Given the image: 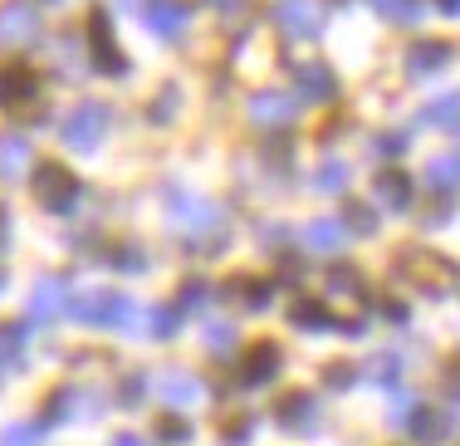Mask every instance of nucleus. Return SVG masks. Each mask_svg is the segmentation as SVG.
Returning <instances> with one entry per match:
<instances>
[{
  "label": "nucleus",
  "mask_w": 460,
  "mask_h": 446,
  "mask_svg": "<svg viewBox=\"0 0 460 446\" xmlns=\"http://www.w3.org/2000/svg\"><path fill=\"white\" fill-rule=\"evenodd\" d=\"M69 314H74V319H84V324H113V329H123V324L137 319V304L128 295H108V290H98V295L74 299Z\"/></svg>",
  "instance_id": "f257e3e1"
},
{
  "label": "nucleus",
  "mask_w": 460,
  "mask_h": 446,
  "mask_svg": "<svg viewBox=\"0 0 460 446\" xmlns=\"http://www.w3.org/2000/svg\"><path fill=\"white\" fill-rule=\"evenodd\" d=\"M103 133H108V108L103 103H79L69 118L59 123V138L69 143L74 152H89L103 143Z\"/></svg>",
  "instance_id": "f03ea898"
},
{
  "label": "nucleus",
  "mask_w": 460,
  "mask_h": 446,
  "mask_svg": "<svg viewBox=\"0 0 460 446\" xmlns=\"http://www.w3.org/2000/svg\"><path fill=\"white\" fill-rule=\"evenodd\" d=\"M279 368H284L279 343L275 339H260V343L245 348V358H240V383H245V388H265L270 378H279Z\"/></svg>",
  "instance_id": "7ed1b4c3"
},
{
  "label": "nucleus",
  "mask_w": 460,
  "mask_h": 446,
  "mask_svg": "<svg viewBox=\"0 0 460 446\" xmlns=\"http://www.w3.org/2000/svg\"><path fill=\"white\" fill-rule=\"evenodd\" d=\"M275 20L289 40H314L323 25V10L319 0H275Z\"/></svg>",
  "instance_id": "20e7f679"
},
{
  "label": "nucleus",
  "mask_w": 460,
  "mask_h": 446,
  "mask_svg": "<svg viewBox=\"0 0 460 446\" xmlns=\"http://www.w3.org/2000/svg\"><path fill=\"white\" fill-rule=\"evenodd\" d=\"M35 197L49 206V211H69L74 201H79V182H74V172L54 167V162H45V167L35 172Z\"/></svg>",
  "instance_id": "39448f33"
},
{
  "label": "nucleus",
  "mask_w": 460,
  "mask_h": 446,
  "mask_svg": "<svg viewBox=\"0 0 460 446\" xmlns=\"http://www.w3.org/2000/svg\"><path fill=\"white\" fill-rule=\"evenodd\" d=\"M275 417H279V427H289V432H319V397L314 393H284L275 402Z\"/></svg>",
  "instance_id": "423d86ee"
},
{
  "label": "nucleus",
  "mask_w": 460,
  "mask_h": 446,
  "mask_svg": "<svg viewBox=\"0 0 460 446\" xmlns=\"http://www.w3.org/2000/svg\"><path fill=\"white\" fill-rule=\"evenodd\" d=\"M40 35V15L30 5H5L0 10V45L15 49V45H30Z\"/></svg>",
  "instance_id": "0eeeda50"
},
{
  "label": "nucleus",
  "mask_w": 460,
  "mask_h": 446,
  "mask_svg": "<svg viewBox=\"0 0 460 446\" xmlns=\"http://www.w3.org/2000/svg\"><path fill=\"white\" fill-rule=\"evenodd\" d=\"M40 89V74L25 69V64H5L0 69V108H15V103H30Z\"/></svg>",
  "instance_id": "6e6552de"
},
{
  "label": "nucleus",
  "mask_w": 460,
  "mask_h": 446,
  "mask_svg": "<svg viewBox=\"0 0 460 446\" xmlns=\"http://www.w3.org/2000/svg\"><path fill=\"white\" fill-rule=\"evenodd\" d=\"M402 270H407L416 285H426V290H441V285H451V280H456V265H451V260H441V255H407V260H402Z\"/></svg>",
  "instance_id": "1a4fd4ad"
},
{
  "label": "nucleus",
  "mask_w": 460,
  "mask_h": 446,
  "mask_svg": "<svg viewBox=\"0 0 460 446\" xmlns=\"http://www.w3.org/2000/svg\"><path fill=\"white\" fill-rule=\"evenodd\" d=\"M402 422H407V432H411L416 442H426V446H436V442L451 437V417H446V412H431V407H411Z\"/></svg>",
  "instance_id": "9d476101"
},
{
  "label": "nucleus",
  "mask_w": 460,
  "mask_h": 446,
  "mask_svg": "<svg viewBox=\"0 0 460 446\" xmlns=\"http://www.w3.org/2000/svg\"><path fill=\"white\" fill-rule=\"evenodd\" d=\"M69 309V285L64 280H40L35 299H30V319H59Z\"/></svg>",
  "instance_id": "9b49d317"
},
{
  "label": "nucleus",
  "mask_w": 460,
  "mask_h": 446,
  "mask_svg": "<svg viewBox=\"0 0 460 446\" xmlns=\"http://www.w3.org/2000/svg\"><path fill=\"white\" fill-rule=\"evenodd\" d=\"M89 45H93V59H98V69H108V74H118L123 69V54L113 49V25H108V15H93L89 20Z\"/></svg>",
  "instance_id": "f8f14e48"
},
{
  "label": "nucleus",
  "mask_w": 460,
  "mask_h": 446,
  "mask_svg": "<svg viewBox=\"0 0 460 446\" xmlns=\"http://www.w3.org/2000/svg\"><path fill=\"white\" fill-rule=\"evenodd\" d=\"M157 393H162V402H172V407H191V402H201V378H191V373H162L157 378Z\"/></svg>",
  "instance_id": "ddd939ff"
},
{
  "label": "nucleus",
  "mask_w": 460,
  "mask_h": 446,
  "mask_svg": "<svg viewBox=\"0 0 460 446\" xmlns=\"http://www.w3.org/2000/svg\"><path fill=\"white\" fill-rule=\"evenodd\" d=\"M186 20H191V10L177 5V0H157V5H147V25L157 30L162 40H177L186 30Z\"/></svg>",
  "instance_id": "4468645a"
},
{
  "label": "nucleus",
  "mask_w": 460,
  "mask_h": 446,
  "mask_svg": "<svg viewBox=\"0 0 460 446\" xmlns=\"http://www.w3.org/2000/svg\"><path fill=\"white\" fill-rule=\"evenodd\" d=\"M377 201L392 206V211H407L411 206V177L407 172H382L377 177Z\"/></svg>",
  "instance_id": "2eb2a0df"
},
{
  "label": "nucleus",
  "mask_w": 460,
  "mask_h": 446,
  "mask_svg": "<svg viewBox=\"0 0 460 446\" xmlns=\"http://www.w3.org/2000/svg\"><path fill=\"white\" fill-rule=\"evenodd\" d=\"M299 94L304 99H333L338 84H333V74H328L323 64H299Z\"/></svg>",
  "instance_id": "dca6fc26"
},
{
  "label": "nucleus",
  "mask_w": 460,
  "mask_h": 446,
  "mask_svg": "<svg viewBox=\"0 0 460 446\" xmlns=\"http://www.w3.org/2000/svg\"><path fill=\"white\" fill-rule=\"evenodd\" d=\"M446 59H451V49H446L441 40H421V45H411V54H407L411 74H431V69H441Z\"/></svg>",
  "instance_id": "f3484780"
},
{
  "label": "nucleus",
  "mask_w": 460,
  "mask_h": 446,
  "mask_svg": "<svg viewBox=\"0 0 460 446\" xmlns=\"http://www.w3.org/2000/svg\"><path fill=\"white\" fill-rule=\"evenodd\" d=\"M30 167V143L25 138H0V177H20Z\"/></svg>",
  "instance_id": "a211bd4d"
},
{
  "label": "nucleus",
  "mask_w": 460,
  "mask_h": 446,
  "mask_svg": "<svg viewBox=\"0 0 460 446\" xmlns=\"http://www.w3.org/2000/svg\"><path fill=\"white\" fill-rule=\"evenodd\" d=\"M289 319L299 324V329H328V324H338L333 314H328V304H319V299H294Z\"/></svg>",
  "instance_id": "6ab92c4d"
},
{
  "label": "nucleus",
  "mask_w": 460,
  "mask_h": 446,
  "mask_svg": "<svg viewBox=\"0 0 460 446\" xmlns=\"http://www.w3.org/2000/svg\"><path fill=\"white\" fill-rule=\"evenodd\" d=\"M177 231H186V236H211V231H216V211H211L206 201H191V206L177 216Z\"/></svg>",
  "instance_id": "aec40b11"
},
{
  "label": "nucleus",
  "mask_w": 460,
  "mask_h": 446,
  "mask_svg": "<svg viewBox=\"0 0 460 446\" xmlns=\"http://www.w3.org/2000/svg\"><path fill=\"white\" fill-rule=\"evenodd\" d=\"M304 241H309L314 250H343L348 231L338 221H314V226H304Z\"/></svg>",
  "instance_id": "412c9836"
},
{
  "label": "nucleus",
  "mask_w": 460,
  "mask_h": 446,
  "mask_svg": "<svg viewBox=\"0 0 460 446\" xmlns=\"http://www.w3.org/2000/svg\"><path fill=\"white\" fill-rule=\"evenodd\" d=\"M250 118H260V123H289L294 103L289 99H275V94H260V99L250 103Z\"/></svg>",
  "instance_id": "4be33fe9"
},
{
  "label": "nucleus",
  "mask_w": 460,
  "mask_h": 446,
  "mask_svg": "<svg viewBox=\"0 0 460 446\" xmlns=\"http://www.w3.org/2000/svg\"><path fill=\"white\" fill-rule=\"evenodd\" d=\"M431 187L436 192H456L460 187V157H431Z\"/></svg>",
  "instance_id": "5701e85b"
},
{
  "label": "nucleus",
  "mask_w": 460,
  "mask_h": 446,
  "mask_svg": "<svg viewBox=\"0 0 460 446\" xmlns=\"http://www.w3.org/2000/svg\"><path fill=\"white\" fill-rule=\"evenodd\" d=\"M45 442V422H15L0 432V446H40Z\"/></svg>",
  "instance_id": "b1692460"
},
{
  "label": "nucleus",
  "mask_w": 460,
  "mask_h": 446,
  "mask_svg": "<svg viewBox=\"0 0 460 446\" xmlns=\"http://www.w3.org/2000/svg\"><path fill=\"white\" fill-rule=\"evenodd\" d=\"M201 339H206V348H211L216 358H226L230 348H235V329H230V324H211V329H206Z\"/></svg>",
  "instance_id": "393cba45"
},
{
  "label": "nucleus",
  "mask_w": 460,
  "mask_h": 446,
  "mask_svg": "<svg viewBox=\"0 0 460 446\" xmlns=\"http://www.w3.org/2000/svg\"><path fill=\"white\" fill-rule=\"evenodd\" d=\"M372 5H377L387 20H402V25H411V20L421 15V5H416V0H372Z\"/></svg>",
  "instance_id": "a878e982"
},
{
  "label": "nucleus",
  "mask_w": 460,
  "mask_h": 446,
  "mask_svg": "<svg viewBox=\"0 0 460 446\" xmlns=\"http://www.w3.org/2000/svg\"><path fill=\"white\" fill-rule=\"evenodd\" d=\"M20 348H25V329H20V324H0V358H5V363H20Z\"/></svg>",
  "instance_id": "bb28decb"
},
{
  "label": "nucleus",
  "mask_w": 460,
  "mask_h": 446,
  "mask_svg": "<svg viewBox=\"0 0 460 446\" xmlns=\"http://www.w3.org/2000/svg\"><path fill=\"white\" fill-rule=\"evenodd\" d=\"M426 118H431V123H441V128L460 123V94H446L441 103H431V108H426Z\"/></svg>",
  "instance_id": "cd10ccee"
},
{
  "label": "nucleus",
  "mask_w": 460,
  "mask_h": 446,
  "mask_svg": "<svg viewBox=\"0 0 460 446\" xmlns=\"http://www.w3.org/2000/svg\"><path fill=\"white\" fill-rule=\"evenodd\" d=\"M343 182H348V167H343V162H323L314 187H319V192H343Z\"/></svg>",
  "instance_id": "c85d7f7f"
},
{
  "label": "nucleus",
  "mask_w": 460,
  "mask_h": 446,
  "mask_svg": "<svg viewBox=\"0 0 460 446\" xmlns=\"http://www.w3.org/2000/svg\"><path fill=\"white\" fill-rule=\"evenodd\" d=\"M367 373H372V383H397L402 368H397V358H392V353H382V358H372Z\"/></svg>",
  "instance_id": "c756f323"
},
{
  "label": "nucleus",
  "mask_w": 460,
  "mask_h": 446,
  "mask_svg": "<svg viewBox=\"0 0 460 446\" xmlns=\"http://www.w3.org/2000/svg\"><path fill=\"white\" fill-rule=\"evenodd\" d=\"M206 304H211V290L206 285H196V280L181 285V309H206Z\"/></svg>",
  "instance_id": "7c9ffc66"
},
{
  "label": "nucleus",
  "mask_w": 460,
  "mask_h": 446,
  "mask_svg": "<svg viewBox=\"0 0 460 446\" xmlns=\"http://www.w3.org/2000/svg\"><path fill=\"white\" fill-rule=\"evenodd\" d=\"M157 437L167 446H181L186 437H191V427H186V422H157Z\"/></svg>",
  "instance_id": "2f4dec72"
},
{
  "label": "nucleus",
  "mask_w": 460,
  "mask_h": 446,
  "mask_svg": "<svg viewBox=\"0 0 460 446\" xmlns=\"http://www.w3.org/2000/svg\"><path fill=\"white\" fill-rule=\"evenodd\" d=\"M250 437H255V427H250V422H230V427H226V446H245Z\"/></svg>",
  "instance_id": "473e14b6"
},
{
  "label": "nucleus",
  "mask_w": 460,
  "mask_h": 446,
  "mask_svg": "<svg viewBox=\"0 0 460 446\" xmlns=\"http://www.w3.org/2000/svg\"><path fill=\"white\" fill-rule=\"evenodd\" d=\"M177 329V309H157L152 314V334H172Z\"/></svg>",
  "instance_id": "72a5a7b5"
},
{
  "label": "nucleus",
  "mask_w": 460,
  "mask_h": 446,
  "mask_svg": "<svg viewBox=\"0 0 460 446\" xmlns=\"http://www.w3.org/2000/svg\"><path fill=\"white\" fill-rule=\"evenodd\" d=\"M348 383H353V368H348V363L328 368V388H348Z\"/></svg>",
  "instance_id": "f704fd0d"
},
{
  "label": "nucleus",
  "mask_w": 460,
  "mask_h": 446,
  "mask_svg": "<svg viewBox=\"0 0 460 446\" xmlns=\"http://www.w3.org/2000/svg\"><path fill=\"white\" fill-rule=\"evenodd\" d=\"M348 221H353L358 231H372V226H377V221H372V211H367V206H353V211H348Z\"/></svg>",
  "instance_id": "c9c22d12"
},
{
  "label": "nucleus",
  "mask_w": 460,
  "mask_h": 446,
  "mask_svg": "<svg viewBox=\"0 0 460 446\" xmlns=\"http://www.w3.org/2000/svg\"><path fill=\"white\" fill-rule=\"evenodd\" d=\"M402 147H407V138H382L377 143V152H402Z\"/></svg>",
  "instance_id": "e433bc0d"
},
{
  "label": "nucleus",
  "mask_w": 460,
  "mask_h": 446,
  "mask_svg": "<svg viewBox=\"0 0 460 446\" xmlns=\"http://www.w3.org/2000/svg\"><path fill=\"white\" fill-rule=\"evenodd\" d=\"M108 446H147L142 437H118V442H108Z\"/></svg>",
  "instance_id": "4c0bfd02"
},
{
  "label": "nucleus",
  "mask_w": 460,
  "mask_h": 446,
  "mask_svg": "<svg viewBox=\"0 0 460 446\" xmlns=\"http://www.w3.org/2000/svg\"><path fill=\"white\" fill-rule=\"evenodd\" d=\"M436 5H441L446 15H456V10H460V0H436Z\"/></svg>",
  "instance_id": "58836bf2"
},
{
  "label": "nucleus",
  "mask_w": 460,
  "mask_h": 446,
  "mask_svg": "<svg viewBox=\"0 0 460 446\" xmlns=\"http://www.w3.org/2000/svg\"><path fill=\"white\" fill-rule=\"evenodd\" d=\"M5 231H10V216H5V211H0V241H5Z\"/></svg>",
  "instance_id": "ea45409f"
},
{
  "label": "nucleus",
  "mask_w": 460,
  "mask_h": 446,
  "mask_svg": "<svg viewBox=\"0 0 460 446\" xmlns=\"http://www.w3.org/2000/svg\"><path fill=\"white\" fill-rule=\"evenodd\" d=\"M118 5H123V10H133V5H137V0H118Z\"/></svg>",
  "instance_id": "a19ab883"
},
{
  "label": "nucleus",
  "mask_w": 460,
  "mask_h": 446,
  "mask_svg": "<svg viewBox=\"0 0 460 446\" xmlns=\"http://www.w3.org/2000/svg\"><path fill=\"white\" fill-rule=\"evenodd\" d=\"M216 5H235V0H216Z\"/></svg>",
  "instance_id": "79ce46f5"
}]
</instances>
